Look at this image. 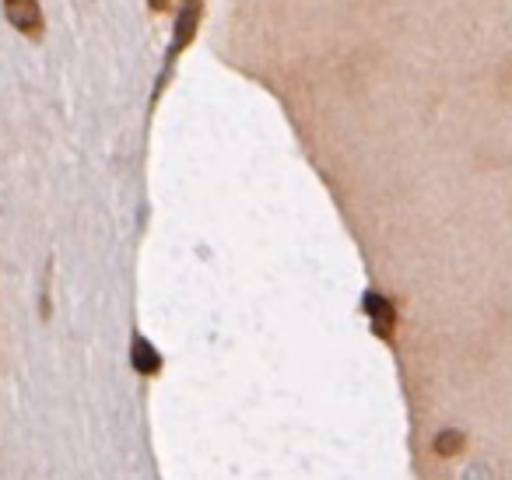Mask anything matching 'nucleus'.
I'll return each instance as SVG.
<instances>
[{
    "mask_svg": "<svg viewBox=\"0 0 512 480\" xmlns=\"http://www.w3.org/2000/svg\"><path fill=\"white\" fill-rule=\"evenodd\" d=\"M4 15L15 25L22 36L39 39L43 36V11H39L36 0H4Z\"/></svg>",
    "mask_w": 512,
    "mask_h": 480,
    "instance_id": "f257e3e1",
    "label": "nucleus"
},
{
    "mask_svg": "<svg viewBox=\"0 0 512 480\" xmlns=\"http://www.w3.org/2000/svg\"><path fill=\"white\" fill-rule=\"evenodd\" d=\"M197 25H200V0H183V8H179V18H176V36H172V46H169V57H179V53L193 43Z\"/></svg>",
    "mask_w": 512,
    "mask_h": 480,
    "instance_id": "f03ea898",
    "label": "nucleus"
},
{
    "mask_svg": "<svg viewBox=\"0 0 512 480\" xmlns=\"http://www.w3.org/2000/svg\"><path fill=\"white\" fill-rule=\"evenodd\" d=\"M362 305H365V316L372 319V330H376L379 337H390L393 326H397V309L390 305V298L369 291V295L362 298Z\"/></svg>",
    "mask_w": 512,
    "mask_h": 480,
    "instance_id": "7ed1b4c3",
    "label": "nucleus"
},
{
    "mask_svg": "<svg viewBox=\"0 0 512 480\" xmlns=\"http://www.w3.org/2000/svg\"><path fill=\"white\" fill-rule=\"evenodd\" d=\"M130 354H134V368L141 375H155L158 368H162V358H158V351L141 337V333H137L134 344H130Z\"/></svg>",
    "mask_w": 512,
    "mask_h": 480,
    "instance_id": "20e7f679",
    "label": "nucleus"
},
{
    "mask_svg": "<svg viewBox=\"0 0 512 480\" xmlns=\"http://www.w3.org/2000/svg\"><path fill=\"white\" fill-rule=\"evenodd\" d=\"M463 445H467V438H463V431L446 428V431H439V435H435V452H439L442 459H449V456H460V452H463Z\"/></svg>",
    "mask_w": 512,
    "mask_h": 480,
    "instance_id": "39448f33",
    "label": "nucleus"
},
{
    "mask_svg": "<svg viewBox=\"0 0 512 480\" xmlns=\"http://www.w3.org/2000/svg\"><path fill=\"white\" fill-rule=\"evenodd\" d=\"M151 8H155V11H169L172 0H151Z\"/></svg>",
    "mask_w": 512,
    "mask_h": 480,
    "instance_id": "423d86ee",
    "label": "nucleus"
}]
</instances>
